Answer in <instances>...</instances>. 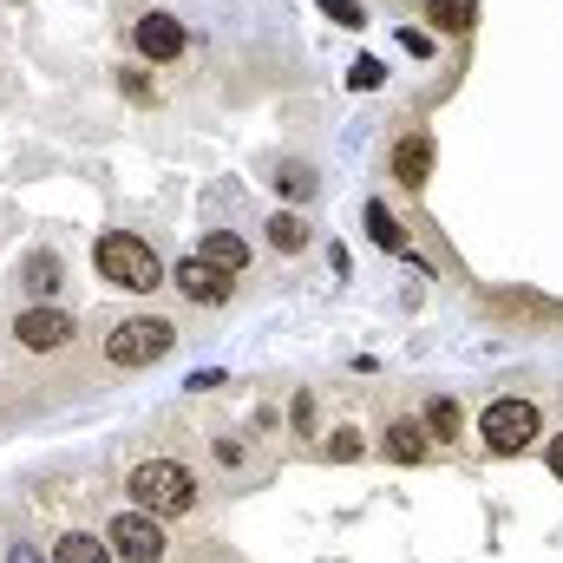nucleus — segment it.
Masks as SVG:
<instances>
[{"mask_svg": "<svg viewBox=\"0 0 563 563\" xmlns=\"http://www.w3.org/2000/svg\"><path fill=\"white\" fill-rule=\"evenodd\" d=\"M426 13H432L445 33H465V26L478 20V0H426Z\"/></svg>", "mask_w": 563, "mask_h": 563, "instance_id": "nucleus-14", "label": "nucleus"}, {"mask_svg": "<svg viewBox=\"0 0 563 563\" xmlns=\"http://www.w3.org/2000/svg\"><path fill=\"white\" fill-rule=\"evenodd\" d=\"M53 563H112V544H99V538H86V531H66V538L53 544Z\"/></svg>", "mask_w": 563, "mask_h": 563, "instance_id": "nucleus-12", "label": "nucleus"}, {"mask_svg": "<svg viewBox=\"0 0 563 563\" xmlns=\"http://www.w3.org/2000/svg\"><path fill=\"white\" fill-rule=\"evenodd\" d=\"M203 263L223 269V276H236V269L250 263V243H243L236 230H210V236H203Z\"/></svg>", "mask_w": 563, "mask_h": 563, "instance_id": "nucleus-10", "label": "nucleus"}, {"mask_svg": "<svg viewBox=\"0 0 563 563\" xmlns=\"http://www.w3.org/2000/svg\"><path fill=\"white\" fill-rule=\"evenodd\" d=\"M551 472H558V478H563V432H558V439H551Z\"/></svg>", "mask_w": 563, "mask_h": 563, "instance_id": "nucleus-22", "label": "nucleus"}, {"mask_svg": "<svg viewBox=\"0 0 563 563\" xmlns=\"http://www.w3.org/2000/svg\"><path fill=\"white\" fill-rule=\"evenodd\" d=\"M387 459L420 465V459H426V426H413V420H394V426H387Z\"/></svg>", "mask_w": 563, "mask_h": 563, "instance_id": "nucleus-11", "label": "nucleus"}, {"mask_svg": "<svg viewBox=\"0 0 563 563\" xmlns=\"http://www.w3.org/2000/svg\"><path fill=\"white\" fill-rule=\"evenodd\" d=\"M276 190H288V197H308V190H314V177H308L301 164H288V170L276 177Z\"/></svg>", "mask_w": 563, "mask_h": 563, "instance_id": "nucleus-19", "label": "nucleus"}, {"mask_svg": "<svg viewBox=\"0 0 563 563\" xmlns=\"http://www.w3.org/2000/svg\"><path fill=\"white\" fill-rule=\"evenodd\" d=\"M301 243H308V223H301V217H288V210H282L276 223H269V250H282V256H295V250H301Z\"/></svg>", "mask_w": 563, "mask_h": 563, "instance_id": "nucleus-15", "label": "nucleus"}, {"mask_svg": "<svg viewBox=\"0 0 563 563\" xmlns=\"http://www.w3.org/2000/svg\"><path fill=\"white\" fill-rule=\"evenodd\" d=\"M538 407L531 400H492L485 413H478V439L492 445V452H525L531 439H538Z\"/></svg>", "mask_w": 563, "mask_h": 563, "instance_id": "nucleus-4", "label": "nucleus"}, {"mask_svg": "<svg viewBox=\"0 0 563 563\" xmlns=\"http://www.w3.org/2000/svg\"><path fill=\"white\" fill-rule=\"evenodd\" d=\"M177 288H184L190 301H203V308H223V301H230V276H223V269H210L203 256L177 263Z\"/></svg>", "mask_w": 563, "mask_h": 563, "instance_id": "nucleus-8", "label": "nucleus"}, {"mask_svg": "<svg viewBox=\"0 0 563 563\" xmlns=\"http://www.w3.org/2000/svg\"><path fill=\"white\" fill-rule=\"evenodd\" d=\"M426 432L452 439V432H459V407H452V400H432V407H426Z\"/></svg>", "mask_w": 563, "mask_h": 563, "instance_id": "nucleus-17", "label": "nucleus"}, {"mask_svg": "<svg viewBox=\"0 0 563 563\" xmlns=\"http://www.w3.org/2000/svg\"><path fill=\"white\" fill-rule=\"evenodd\" d=\"M92 263H99V276L112 282V288H132V295H151V288L164 282L157 256H151V243L125 236V230H106V236L92 243Z\"/></svg>", "mask_w": 563, "mask_h": 563, "instance_id": "nucleus-2", "label": "nucleus"}, {"mask_svg": "<svg viewBox=\"0 0 563 563\" xmlns=\"http://www.w3.org/2000/svg\"><path fill=\"white\" fill-rule=\"evenodd\" d=\"M26 288L53 295V288H59V263H53V256H33V263H26Z\"/></svg>", "mask_w": 563, "mask_h": 563, "instance_id": "nucleus-16", "label": "nucleus"}, {"mask_svg": "<svg viewBox=\"0 0 563 563\" xmlns=\"http://www.w3.org/2000/svg\"><path fill=\"white\" fill-rule=\"evenodd\" d=\"M106 544H112L125 563H157V558H164V531H157V518H151V511H119V518H112V531H106Z\"/></svg>", "mask_w": 563, "mask_h": 563, "instance_id": "nucleus-5", "label": "nucleus"}, {"mask_svg": "<svg viewBox=\"0 0 563 563\" xmlns=\"http://www.w3.org/2000/svg\"><path fill=\"white\" fill-rule=\"evenodd\" d=\"M7 563H40V558H33V551H26V544H13V558H7Z\"/></svg>", "mask_w": 563, "mask_h": 563, "instance_id": "nucleus-23", "label": "nucleus"}, {"mask_svg": "<svg viewBox=\"0 0 563 563\" xmlns=\"http://www.w3.org/2000/svg\"><path fill=\"white\" fill-rule=\"evenodd\" d=\"M328 459H361V439H354V432H334V439H328Z\"/></svg>", "mask_w": 563, "mask_h": 563, "instance_id": "nucleus-20", "label": "nucleus"}, {"mask_svg": "<svg viewBox=\"0 0 563 563\" xmlns=\"http://www.w3.org/2000/svg\"><path fill=\"white\" fill-rule=\"evenodd\" d=\"M170 341H177V328H170V321L139 314V321H119V328H112L106 361H112V367H151V361H164V354H170Z\"/></svg>", "mask_w": 563, "mask_h": 563, "instance_id": "nucleus-3", "label": "nucleus"}, {"mask_svg": "<svg viewBox=\"0 0 563 563\" xmlns=\"http://www.w3.org/2000/svg\"><path fill=\"white\" fill-rule=\"evenodd\" d=\"M367 236H374L380 250H394V256H407V230H400V217H394L387 203H367Z\"/></svg>", "mask_w": 563, "mask_h": 563, "instance_id": "nucleus-13", "label": "nucleus"}, {"mask_svg": "<svg viewBox=\"0 0 563 563\" xmlns=\"http://www.w3.org/2000/svg\"><path fill=\"white\" fill-rule=\"evenodd\" d=\"M321 7H328L341 26H361V7H354V0H321Z\"/></svg>", "mask_w": 563, "mask_h": 563, "instance_id": "nucleus-21", "label": "nucleus"}, {"mask_svg": "<svg viewBox=\"0 0 563 563\" xmlns=\"http://www.w3.org/2000/svg\"><path fill=\"white\" fill-rule=\"evenodd\" d=\"M13 334H20V347L53 354V347H66V341H73V314H59V308H26V314L13 321Z\"/></svg>", "mask_w": 563, "mask_h": 563, "instance_id": "nucleus-6", "label": "nucleus"}, {"mask_svg": "<svg viewBox=\"0 0 563 563\" xmlns=\"http://www.w3.org/2000/svg\"><path fill=\"white\" fill-rule=\"evenodd\" d=\"M125 492H132V505L151 511V518H184V511L197 505V478H190L177 459H144Z\"/></svg>", "mask_w": 563, "mask_h": 563, "instance_id": "nucleus-1", "label": "nucleus"}, {"mask_svg": "<svg viewBox=\"0 0 563 563\" xmlns=\"http://www.w3.org/2000/svg\"><path fill=\"white\" fill-rule=\"evenodd\" d=\"M380 79H387V73H380V59H354V73H347V86H354V92H374Z\"/></svg>", "mask_w": 563, "mask_h": 563, "instance_id": "nucleus-18", "label": "nucleus"}, {"mask_svg": "<svg viewBox=\"0 0 563 563\" xmlns=\"http://www.w3.org/2000/svg\"><path fill=\"white\" fill-rule=\"evenodd\" d=\"M132 40H139L144 59H177L184 53V20L177 13H144L139 26H132Z\"/></svg>", "mask_w": 563, "mask_h": 563, "instance_id": "nucleus-7", "label": "nucleus"}, {"mask_svg": "<svg viewBox=\"0 0 563 563\" xmlns=\"http://www.w3.org/2000/svg\"><path fill=\"white\" fill-rule=\"evenodd\" d=\"M394 177H400L407 190H420L426 177H432V139H400V151H394Z\"/></svg>", "mask_w": 563, "mask_h": 563, "instance_id": "nucleus-9", "label": "nucleus"}]
</instances>
